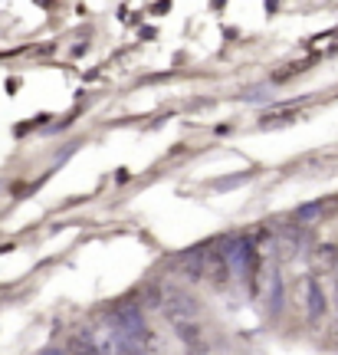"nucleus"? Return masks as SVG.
Here are the masks:
<instances>
[{
	"label": "nucleus",
	"instance_id": "4",
	"mask_svg": "<svg viewBox=\"0 0 338 355\" xmlns=\"http://www.w3.org/2000/svg\"><path fill=\"white\" fill-rule=\"evenodd\" d=\"M312 260H315V270H322V273H326V270H335L338 266V247L335 243H319Z\"/></svg>",
	"mask_w": 338,
	"mask_h": 355
},
{
	"label": "nucleus",
	"instance_id": "5",
	"mask_svg": "<svg viewBox=\"0 0 338 355\" xmlns=\"http://www.w3.org/2000/svg\"><path fill=\"white\" fill-rule=\"evenodd\" d=\"M43 355H66V349H63V352H60V349H46Z\"/></svg>",
	"mask_w": 338,
	"mask_h": 355
},
{
	"label": "nucleus",
	"instance_id": "1",
	"mask_svg": "<svg viewBox=\"0 0 338 355\" xmlns=\"http://www.w3.org/2000/svg\"><path fill=\"white\" fill-rule=\"evenodd\" d=\"M299 300H302V309H305L309 326H319V322L328 316V293H326V286H322L319 277H302L299 279Z\"/></svg>",
	"mask_w": 338,
	"mask_h": 355
},
{
	"label": "nucleus",
	"instance_id": "3",
	"mask_svg": "<svg viewBox=\"0 0 338 355\" xmlns=\"http://www.w3.org/2000/svg\"><path fill=\"white\" fill-rule=\"evenodd\" d=\"M66 355H102V349L89 332H73L66 339Z\"/></svg>",
	"mask_w": 338,
	"mask_h": 355
},
{
	"label": "nucleus",
	"instance_id": "2",
	"mask_svg": "<svg viewBox=\"0 0 338 355\" xmlns=\"http://www.w3.org/2000/svg\"><path fill=\"white\" fill-rule=\"evenodd\" d=\"M161 313L164 319L171 322V329L181 326V322H190V319H197V303L190 300L188 293H177V290H168L161 300Z\"/></svg>",
	"mask_w": 338,
	"mask_h": 355
}]
</instances>
